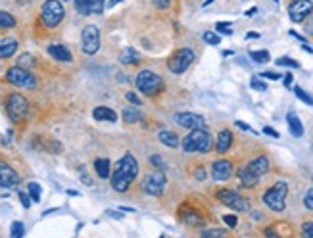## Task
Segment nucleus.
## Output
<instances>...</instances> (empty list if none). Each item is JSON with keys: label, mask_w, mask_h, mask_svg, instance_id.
<instances>
[{"label": "nucleus", "mask_w": 313, "mask_h": 238, "mask_svg": "<svg viewBox=\"0 0 313 238\" xmlns=\"http://www.w3.org/2000/svg\"><path fill=\"white\" fill-rule=\"evenodd\" d=\"M27 190H29V196H31L33 202H41V186L37 183H29Z\"/></svg>", "instance_id": "33"}, {"label": "nucleus", "mask_w": 313, "mask_h": 238, "mask_svg": "<svg viewBox=\"0 0 313 238\" xmlns=\"http://www.w3.org/2000/svg\"><path fill=\"white\" fill-rule=\"evenodd\" d=\"M246 167L256 175V177H261V175H265L269 171V158L267 156H258V158H254V159L248 163Z\"/></svg>", "instance_id": "17"}, {"label": "nucleus", "mask_w": 313, "mask_h": 238, "mask_svg": "<svg viewBox=\"0 0 313 238\" xmlns=\"http://www.w3.org/2000/svg\"><path fill=\"white\" fill-rule=\"evenodd\" d=\"M194 177H196L198 181H204V179H206V171H204L202 167H198V169H196V173H194Z\"/></svg>", "instance_id": "51"}, {"label": "nucleus", "mask_w": 313, "mask_h": 238, "mask_svg": "<svg viewBox=\"0 0 313 238\" xmlns=\"http://www.w3.org/2000/svg\"><path fill=\"white\" fill-rule=\"evenodd\" d=\"M236 175H238V179H240L242 186H246V188H252V186H256V185H258V181H260V177H256V175L252 173L250 169H248L246 165H244V167H240Z\"/></svg>", "instance_id": "23"}, {"label": "nucleus", "mask_w": 313, "mask_h": 238, "mask_svg": "<svg viewBox=\"0 0 313 238\" xmlns=\"http://www.w3.org/2000/svg\"><path fill=\"white\" fill-rule=\"evenodd\" d=\"M283 77H285V79H283V81H285V85H287V87H290L292 85V73H287V75H283Z\"/></svg>", "instance_id": "53"}, {"label": "nucleus", "mask_w": 313, "mask_h": 238, "mask_svg": "<svg viewBox=\"0 0 313 238\" xmlns=\"http://www.w3.org/2000/svg\"><path fill=\"white\" fill-rule=\"evenodd\" d=\"M308 35H313V16L308 18V22H306V29H304Z\"/></svg>", "instance_id": "48"}, {"label": "nucleus", "mask_w": 313, "mask_h": 238, "mask_svg": "<svg viewBox=\"0 0 313 238\" xmlns=\"http://www.w3.org/2000/svg\"><path fill=\"white\" fill-rule=\"evenodd\" d=\"M150 161L156 165V169H163V159H161L159 156H152V158H150Z\"/></svg>", "instance_id": "47"}, {"label": "nucleus", "mask_w": 313, "mask_h": 238, "mask_svg": "<svg viewBox=\"0 0 313 238\" xmlns=\"http://www.w3.org/2000/svg\"><path fill=\"white\" fill-rule=\"evenodd\" d=\"M236 127H240V129H244V131H250V132H256V131L252 129V127H248L244 121H236Z\"/></svg>", "instance_id": "52"}, {"label": "nucleus", "mask_w": 313, "mask_h": 238, "mask_svg": "<svg viewBox=\"0 0 313 238\" xmlns=\"http://www.w3.org/2000/svg\"><path fill=\"white\" fill-rule=\"evenodd\" d=\"M16 27V18L4 10H0V29H12Z\"/></svg>", "instance_id": "28"}, {"label": "nucleus", "mask_w": 313, "mask_h": 238, "mask_svg": "<svg viewBox=\"0 0 313 238\" xmlns=\"http://www.w3.org/2000/svg\"><path fill=\"white\" fill-rule=\"evenodd\" d=\"M165 183H167L165 173H163L161 169H156V171H152L150 175L144 177V181H142V190H144L146 194L159 196L165 190Z\"/></svg>", "instance_id": "11"}, {"label": "nucleus", "mask_w": 313, "mask_h": 238, "mask_svg": "<svg viewBox=\"0 0 313 238\" xmlns=\"http://www.w3.org/2000/svg\"><path fill=\"white\" fill-rule=\"evenodd\" d=\"M223 221L231 227V229H235L236 227V223H238V219H236V215H223Z\"/></svg>", "instance_id": "45"}, {"label": "nucleus", "mask_w": 313, "mask_h": 238, "mask_svg": "<svg viewBox=\"0 0 313 238\" xmlns=\"http://www.w3.org/2000/svg\"><path fill=\"white\" fill-rule=\"evenodd\" d=\"M213 148V138L206 129H192L183 140V150L192 154V152H200L206 154Z\"/></svg>", "instance_id": "2"}, {"label": "nucleus", "mask_w": 313, "mask_h": 238, "mask_svg": "<svg viewBox=\"0 0 313 238\" xmlns=\"http://www.w3.org/2000/svg\"><path fill=\"white\" fill-rule=\"evenodd\" d=\"M294 94H296V98L298 100H302L304 104H308V106H313V98L306 92V90H302L300 87H294Z\"/></svg>", "instance_id": "32"}, {"label": "nucleus", "mask_w": 313, "mask_h": 238, "mask_svg": "<svg viewBox=\"0 0 313 238\" xmlns=\"http://www.w3.org/2000/svg\"><path fill=\"white\" fill-rule=\"evenodd\" d=\"M6 111H8V115L14 123H22L25 115H27V111H29V102L20 92H14L6 98Z\"/></svg>", "instance_id": "7"}, {"label": "nucleus", "mask_w": 313, "mask_h": 238, "mask_svg": "<svg viewBox=\"0 0 313 238\" xmlns=\"http://www.w3.org/2000/svg\"><path fill=\"white\" fill-rule=\"evenodd\" d=\"M258 77H263V79H271V81H279L283 75H279V73H275V71H263L261 75H258Z\"/></svg>", "instance_id": "42"}, {"label": "nucleus", "mask_w": 313, "mask_h": 238, "mask_svg": "<svg viewBox=\"0 0 313 238\" xmlns=\"http://www.w3.org/2000/svg\"><path fill=\"white\" fill-rule=\"evenodd\" d=\"M142 119V113L138 111V108H125L123 109V121L127 123V125H133V123H138Z\"/></svg>", "instance_id": "27"}, {"label": "nucleus", "mask_w": 313, "mask_h": 238, "mask_svg": "<svg viewBox=\"0 0 313 238\" xmlns=\"http://www.w3.org/2000/svg\"><path fill=\"white\" fill-rule=\"evenodd\" d=\"M152 4L156 6L157 10H167L171 6V0H152Z\"/></svg>", "instance_id": "43"}, {"label": "nucleus", "mask_w": 313, "mask_h": 238, "mask_svg": "<svg viewBox=\"0 0 313 238\" xmlns=\"http://www.w3.org/2000/svg\"><path fill=\"white\" fill-rule=\"evenodd\" d=\"M231 144H233V132L229 129H223L215 138V150H217V154H225L231 148Z\"/></svg>", "instance_id": "19"}, {"label": "nucleus", "mask_w": 313, "mask_h": 238, "mask_svg": "<svg viewBox=\"0 0 313 238\" xmlns=\"http://www.w3.org/2000/svg\"><path fill=\"white\" fill-rule=\"evenodd\" d=\"M92 117L96 119V121H117V113L113 111V109L106 108V106H96V108L92 109Z\"/></svg>", "instance_id": "20"}, {"label": "nucleus", "mask_w": 313, "mask_h": 238, "mask_svg": "<svg viewBox=\"0 0 313 238\" xmlns=\"http://www.w3.org/2000/svg\"><path fill=\"white\" fill-rule=\"evenodd\" d=\"M94 169H96V175L100 179H108L112 177V165H110V159L108 158H98L94 161Z\"/></svg>", "instance_id": "24"}, {"label": "nucleus", "mask_w": 313, "mask_h": 238, "mask_svg": "<svg viewBox=\"0 0 313 238\" xmlns=\"http://www.w3.org/2000/svg\"><path fill=\"white\" fill-rule=\"evenodd\" d=\"M302 238H313V223L308 221L302 225Z\"/></svg>", "instance_id": "38"}, {"label": "nucleus", "mask_w": 313, "mask_h": 238, "mask_svg": "<svg viewBox=\"0 0 313 238\" xmlns=\"http://www.w3.org/2000/svg\"><path fill=\"white\" fill-rule=\"evenodd\" d=\"M263 132H265V134H269V136H273V138H279V132H277L275 129H271V127H265V129H263Z\"/></svg>", "instance_id": "50"}, {"label": "nucleus", "mask_w": 313, "mask_h": 238, "mask_svg": "<svg viewBox=\"0 0 313 238\" xmlns=\"http://www.w3.org/2000/svg\"><path fill=\"white\" fill-rule=\"evenodd\" d=\"M287 123H288V129H290L292 136H296V138H300V136H304V125H302V121H300V117L296 115V113H288L287 115Z\"/></svg>", "instance_id": "22"}, {"label": "nucleus", "mask_w": 313, "mask_h": 238, "mask_svg": "<svg viewBox=\"0 0 313 238\" xmlns=\"http://www.w3.org/2000/svg\"><path fill=\"white\" fill-rule=\"evenodd\" d=\"M194 52L190 50V48H179L169 60H167V67H169V71L171 73H175V75H181V73H184L192 62H194Z\"/></svg>", "instance_id": "8"}, {"label": "nucleus", "mask_w": 313, "mask_h": 238, "mask_svg": "<svg viewBox=\"0 0 313 238\" xmlns=\"http://www.w3.org/2000/svg\"><path fill=\"white\" fill-rule=\"evenodd\" d=\"M215 29H217L219 33H223V35H233V25L227 22H219L215 25Z\"/></svg>", "instance_id": "37"}, {"label": "nucleus", "mask_w": 313, "mask_h": 238, "mask_svg": "<svg viewBox=\"0 0 313 238\" xmlns=\"http://www.w3.org/2000/svg\"><path fill=\"white\" fill-rule=\"evenodd\" d=\"M250 85H252V88H256V90H260V92H265V90H267V85H265L263 81H260L258 77H254Z\"/></svg>", "instance_id": "39"}, {"label": "nucleus", "mask_w": 313, "mask_h": 238, "mask_svg": "<svg viewBox=\"0 0 313 238\" xmlns=\"http://www.w3.org/2000/svg\"><path fill=\"white\" fill-rule=\"evenodd\" d=\"M125 98H127L131 104H134V106H140V104H142V102H140V98H138L134 92H127V94H125Z\"/></svg>", "instance_id": "46"}, {"label": "nucleus", "mask_w": 313, "mask_h": 238, "mask_svg": "<svg viewBox=\"0 0 313 238\" xmlns=\"http://www.w3.org/2000/svg\"><path fill=\"white\" fill-rule=\"evenodd\" d=\"M250 58H252L256 64H267L269 60H271L267 50H252V52H250Z\"/></svg>", "instance_id": "29"}, {"label": "nucleus", "mask_w": 313, "mask_h": 238, "mask_svg": "<svg viewBox=\"0 0 313 238\" xmlns=\"http://www.w3.org/2000/svg\"><path fill=\"white\" fill-rule=\"evenodd\" d=\"M6 81L14 87H20V88H27V90H33L37 87V77L25 69V67H20V65H14L6 71Z\"/></svg>", "instance_id": "6"}, {"label": "nucleus", "mask_w": 313, "mask_h": 238, "mask_svg": "<svg viewBox=\"0 0 313 238\" xmlns=\"http://www.w3.org/2000/svg\"><path fill=\"white\" fill-rule=\"evenodd\" d=\"M33 64V56L31 54H23L22 58H20V67H25L27 69V65Z\"/></svg>", "instance_id": "44"}, {"label": "nucleus", "mask_w": 313, "mask_h": 238, "mask_svg": "<svg viewBox=\"0 0 313 238\" xmlns=\"http://www.w3.org/2000/svg\"><path fill=\"white\" fill-rule=\"evenodd\" d=\"M263 233H265V237H267V238H279V235L275 233V229H273V227H267Z\"/></svg>", "instance_id": "49"}, {"label": "nucleus", "mask_w": 313, "mask_h": 238, "mask_svg": "<svg viewBox=\"0 0 313 238\" xmlns=\"http://www.w3.org/2000/svg\"><path fill=\"white\" fill-rule=\"evenodd\" d=\"M134 83H136V88H138L142 94H146V96H156V94H159V92L163 90V79H161L157 73L150 71V69L140 71V73L136 75Z\"/></svg>", "instance_id": "3"}, {"label": "nucleus", "mask_w": 313, "mask_h": 238, "mask_svg": "<svg viewBox=\"0 0 313 238\" xmlns=\"http://www.w3.org/2000/svg\"><path fill=\"white\" fill-rule=\"evenodd\" d=\"M157 138H159L161 144H165V146H169V148H177V146H179V136H177L173 131H165V129L159 131Z\"/></svg>", "instance_id": "26"}, {"label": "nucleus", "mask_w": 313, "mask_h": 238, "mask_svg": "<svg viewBox=\"0 0 313 238\" xmlns=\"http://www.w3.org/2000/svg\"><path fill=\"white\" fill-rule=\"evenodd\" d=\"M304 204H306L308 210H312L313 212V188H310V190L306 192V196H304Z\"/></svg>", "instance_id": "40"}, {"label": "nucleus", "mask_w": 313, "mask_h": 238, "mask_svg": "<svg viewBox=\"0 0 313 238\" xmlns=\"http://www.w3.org/2000/svg\"><path fill=\"white\" fill-rule=\"evenodd\" d=\"M117 2H123V0H112V2H110V6H115Z\"/></svg>", "instance_id": "58"}, {"label": "nucleus", "mask_w": 313, "mask_h": 238, "mask_svg": "<svg viewBox=\"0 0 313 238\" xmlns=\"http://www.w3.org/2000/svg\"><path fill=\"white\" fill-rule=\"evenodd\" d=\"M287 194H288V185L279 181L263 194V204L273 212H283L287 208Z\"/></svg>", "instance_id": "5"}, {"label": "nucleus", "mask_w": 313, "mask_h": 238, "mask_svg": "<svg viewBox=\"0 0 313 238\" xmlns=\"http://www.w3.org/2000/svg\"><path fill=\"white\" fill-rule=\"evenodd\" d=\"M277 65H285V67H300V64L296 62V60H292V58H287V56H283V58H277V62H275Z\"/></svg>", "instance_id": "36"}, {"label": "nucleus", "mask_w": 313, "mask_h": 238, "mask_svg": "<svg viewBox=\"0 0 313 238\" xmlns=\"http://www.w3.org/2000/svg\"><path fill=\"white\" fill-rule=\"evenodd\" d=\"M20 185V175L16 173L8 163L0 161V186L2 188H14Z\"/></svg>", "instance_id": "16"}, {"label": "nucleus", "mask_w": 313, "mask_h": 238, "mask_svg": "<svg viewBox=\"0 0 313 238\" xmlns=\"http://www.w3.org/2000/svg\"><path fill=\"white\" fill-rule=\"evenodd\" d=\"M313 12V2L312 0H292L288 6V14L294 23H302L308 16H312Z\"/></svg>", "instance_id": "12"}, {"label": "nucleus", "mask_w": 313, "mask_h": 238, "mask_svg": "<svg viewBox=\"0 0 313 238\" xmlns=\"http://www.w3.org/2000/svg\"><path fill=\"white\" fill-rule=\"evenodd\" d=\"M217 200H219L223 206L235 210V212H248V210H250V202H248L246 198L240 196L238 192H235V190H229V188L219 190V192H217Z\"/></svg>", "instance_id": "9"}, {"label": "nucleus", "mask_w": 313, "mask_h": 238, "mask_svg": "<svg viewBox=\"0 0 313 238\" xmlns=\"http://www.w3.org/2000/svg\"><path fill=\"white\" fill-rule=\"evenodd\" d=\"M20 200H22V206L25 210L31 208V202H33V200H31V196L27 194V192H20Z\"/></svg>", "instance_id": "41"}, {"label": "nucleus", "mask_w": 313, "mask_h": 238, "mask_svg": "<svg viewBox=\"0 0 313 238\" xmlns=\"http://www.w3.org/2000/svg\"><path fill=\"white\" fill-rule=\"evenodd\" d=\"M181 219H183L186 225H194V227L204 225V217H202L198 212H194V210H183V212H181Z\"/></svg>", "instance_id": "25"}, {"label": "nucleus", "mask_w": 313, "mask_h": 238, "mask_svg": "<svg viewBox=\"0 0 313 238\" xmlns=\"http://www.w3.org/2000/svg\"><path fill=\"white\" fill-rule=\"evenodd\" d=\"M204 41H206L208 44H211V46H217V44L221 43L219 35H217V33H213V31H206V33H204Z\"/></svg>", "instance_id": "35"}, {"label": "nucleus", "mask_w": 313, "mask_h": 238, "mask_svg": "<svg viewBox=\"0 0 313 238\" xmlns=\"http://www.w3.org/2000/svg\"><path fill=\"white\" fill-rule=\"evenodd\" d=\"M108 215H110V217H115V219H121V217H123L121 213H119V212H108Z\"/></svg>", "instance_id": "55"}, {"label": "nucleus", "mask_w": 313, "mask_h": 238, "mask_svg": "<svg viewBox=\"0 0 313 238\" xmlns=\"http://www.w3.org/2000/svg\"><path fill=\"white\" fill-rule=\"evenodd\" d=\"M246 37L248 39H258V37H260V33H248Z\"/></svg>", "instance_id": "57"}, {"label": "nucleus", "mask_w": 313, "mask_h": 238, "mask_svg": "<svg viewBox=\"0 0 313 238\" xmlns=\"http://www.w3.org/2000/svg\"><path fill=\"white\" fill-rule=\"evenodd\" d=\"M173 121L184 127V129H204L206 127V121L204 117L198 115V113H192V111H181V113H175L173 115Z\"/></svg>", "instance_id": "13"}, {"label": "nucleus", "mask_w": 313, "mask_h": 238, "mask_svg": "<svg viewBox=\"0 0 313 238\" xmlns=\"http://www.w3.org/2000/svg\"><path fill=\"white\" fill-rule=\"evenodd\" d=\"M18 50V41L16 39H0V60L12 58Z\"/></svg>", "instance_id": "21"}, {"label": "nucleus", "mask_w": 313, "mask_h": 238, "mask_svg": "<svg viewBox=\"0 0 313 238\" xmlns=\"http://www.w3.org/2000/svg\"><path fill=\"white\" fill-rule=\"evenodd\" d=\"M136 175H138V161L133 158V154H125L113 167L112 188L115 192H125Z\"/></svg>", "instance_id": "1"}, {"label": "nucleus", "mask_w": 313, "mask_h": 238, "mask_svg": "<svg viewBox=\"0 0 313 238\" xmlns=\"http://www.w3.org/2000/svg\"><path fill=\"white\" fill-rule=\"evenodd\" d=\"M235 173V167L229 159H217L211 163V177L213 181H229Z\"/></svg>", "instance_id": "15"}, {"label": "nucleus", "mask_w": 313, "mask_h": 238, "mask_svg": "<svg viewBox=\"0 0 313 238\" xmlns=\"http://www.w3.org/2000/svg\"><path fill=\"white\" fill-rule=\"evenodd\" d=\"M66 2H67V0H66Z\"/></svg>", "instance_id": "59"}, {"label": "nucleus", "mask_w": 313, "mask_h": 238, "mask_svg": "<svg viewBox=\"0 0 313 238\" xmlns=\"http://www.w3.org/2000/svg\"><path fill=\"white\" fill-rule=\"evenodd\" d=\"M200 238H229V235L223 229H206L202 231Z\"/></svg>", "instance_id": "30"}, {"label": "nucleus", "mask_w": 313, "mask_h": 238, "mask_svg": "<svg viewBox=\"0 0 313 238\" xmlns=\"http://www.w3.org/2000/svg\"><path fill=\"white\" fill-rule=\"evenodd\" d=\"M66 16V10L62 6V0H46L41 10V22L46 29H54L58 27Z\"/></svg>", "instance_id": "4"}, {"label": "nucleus", "mask_w": 313, "mask_h": 238, "mask_svg": "<svg viewBox=\"0 0 313 238\" xmlns=\"http://www.w3.org/2000/svg\"><path fill=\"white\" fill-rule=\"evenodd\" d=\"M81 48L85 54H96L100 50V31L96 25H87L81 33Z\"/></svg>", "instance_id": "10"}, {"label": "nucleus", "mask_w": 313, "mask_h": 238, "mask_svg": "<svg viewBox=\"0 0 313 238\" xmlns=\"http://www.w3.org/2000/svg\"><path fill=\"white\" fill-rule=\"evenodd\" d=\"M121 64H138V54L134 52L133 48H127L121 56Z\"/></svg>", "instance_id": "31"}, {"label": "nucleus", "mask_w": 313, "mask_h": 238, "mask_svg": "<svg viewBox=\"0 0 313 238\" xmlns=\"http://www.w3.org/2000/svg\"><path fill=\"white\" fill-rule=\"evenodd\" d=\"M81 181H83V183H87V185H92V179H90V177H87V175H83V177H81Z\"/></svg>", "instance_id": "54"}, {"label": "nucleus", "mask_w": 313, "mask_h": 238, "mask_svg": "<svg viewBox=\"0 0 313 238\" xmlns=\"http://www.w3.org/2000/svg\"><path fill=\"white\" fill-rule=\"evenodd\" d=\"M81 16H98L104 12V0H73Z\"/></svg>", "instance_id": "14"}, {"label": "nucleus", "mask_w": 313, "mask_h": 238, "mask_svg": "<svg viewBox=\"0 0 313 238\" xmlns=\"http://www.w3.org/2000/svg\"><path fill=\"white\" fill-rule=\"evenodd\" d=\"M25 233V227H23L22 221H14L12 223V238H23Z\"/></svg>", "instance_id": "34"}, {"label": "nucleus", "mask_w": 313, "mask_h": 238, "mask_svg": "<svg viewBox=\"0 0 313 238\" xmlns=\"http://www.w3.org/2000/svg\"><path fill=\"white\" fill-rule=\"evenodd\" d=\"M256 12H258V8H250V10H248V12H246V16H248V18H250V16H254Z\"/></svg>", "instance_id": "56"}, {"label": "nucleus", "mask_w": 313, "mask_h": 238, "mask_svg": "<svg viewBox=\"0 0 313 238\" xmlns=\"http://www.w3.org/2000/svg\"><path fill=\"white\" fill-rule=\"evenodd\" d=\"M48 54H50L56 62H66V64H69V62L73 60L71 52L67 50L64 44H50V46H48Z\"/></svg>", "instance_id": "18"}]
</instances>
